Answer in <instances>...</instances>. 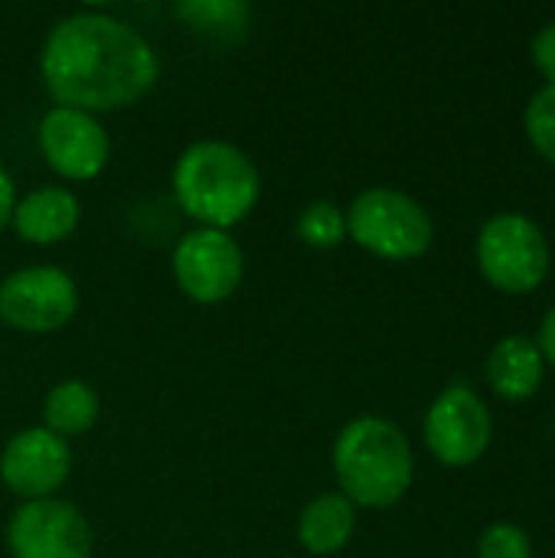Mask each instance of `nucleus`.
<instances>
[{"instance_id":"obj_1","label":"nucleus","mask_w":555,"mask_h":558,"mask_svg":"<svg viewBox=\"0 0 555 558\" xmlns=\"http://www.w3.org/2000/svg\"><path fill=\"white\" fill-rule=\"evenodd\" d=\"M39 65L49 95L62 108L88 114L137 101L160 69L150 43L105 13H75L56 23Z\"/></svg>"},{"instance_id":"obj_2","label":"nucleus","mask_w":555,"mask_h":558,"mask_svg":"<svg viewBox=\"0 0 555 558\" xmlns=\"http://www.w3.org/2000/svg\"><path fill=\"white\" fill-rule=\"evenodd\" d=\"M173 190L180 206L206 229L242 222L258 203V170L245 150L229 141H196L173 167Z\"/></svg>"},{"instance_id":"obj_3","label":"nucleus","mask_w":555,"mask_h":558,"mask_svg":"<svg viewBox=\"0 0 555 558\" xmlns=\"http://www.w3.org/2000/svg\"><path fill=\"white\" fill-rule=\"evenodd\" d=\"M334 471L350 504L386 510L412 487L415 461L406 435L376 415L350 422L334 445Z\"/></svg>"},{"instance_id":"obj_4","label":"nucleus","mask_w":555,"mask_h":558,"mask_svg":"<svg viewBox=\"0 0 555 558\" xmlns=\"http://www.w3.org/2000/svg\"><path fill=\"white\" fill-rule=\"evenodd\" d=\"M347 235H353L366 252L379 258L409 262L432 248L435 226L419 199L399 190L376 186L350 203Z\"/></svg>"},{"instance_id":"obj_5","label":"nucleus","mask_w":555,"mask_h":558,"mask_svg":"<svg viewBox=\"0 0 555 558\" xmlns=\"http://www.w3.org/2000/svg\"><path fill=\"white\" fill-rule=\"evenodd\" d=\"M478 268L504 294H530L550 275V242L520 213H500L478 235Z\"/></svg>"},{"instance_id":"obj_6","label":"nucleus","mask_w":555,"mask_h":558,"mask_svg":"<svg viewBox=\"0 0 555 558\" xmlns=\"http://www.w3.org/2000/svg\"><path fill=\"white\" fill-rule=\"evenodd\" d=\"M494 435L491 412L468 386H448L425 415V445L448 468L474 464Z\"/></svg>"},{"instance_id":"obj_7","label":"nucleus","mask_w":555,"mask_h":558,"mask_svg":"<svg viewBox=\"0 0 555 558\" xmlns=\"http://www.w3.org/2000/svg\"><path fill=\"white\" fill-rule=\"evenodd\" d=\"M75 307L79 291L62 268H23L0 281V320L16 330H59L72 320Z\"/></svg>"},{"instance_id":"obj_8","label":"nucleus","mask_w":555,"mask_h":558,"mask_svg":"<svg viewBox=\"0 0 555 558\" xmlns=\"http://www.w3.org/2000/svg\"><path fill=\"white\" fill-rule=\"evenodd\" d=\"M13 558H92V530L65 500H26L7 526Z\"/></svg>"},{"instance_id":"obj_9","label":"nucleus","mask_w":555,"mask_h":558,"mask_svg":"<svg viewBox=\"0 0 555 558\" xmlns=\"http://www.w3.org/2000/svg\"><path fill=\"white\" fill-rule=\"evenodd\" d=\"M180 288L203 304L226 301L242 281V248L222 229H193L173 252Z\"/></svg>"},{"instance_id":"obj_10","label":"nucleus","mask_w":555,"mask_h":558,"mask_svg":"<svg viewBox=\"0 0 555 558\" xmlns=\"http://www.w3.org/2000/svg\"><path fill=\"white\" fill-rule=\"evenodd\" d=\"M39 150L56 173L69 180H92L105 170L111 144L88 111L59 105L39 121Z\"/></svg>"},{"instance_id":"obj_11","label":"nucleus","mask_w":555,"mask_h":558,"mask_svg":"<svg viewBox=\"0 0 555 558\" xmlns=\"http://www.w3.org/2000/svg\"><path fill=\"white\" fill-rule=\"evenodd\" d=\"M72 471V451L65 438L49 428H26L10 438L0 454V481L29 500H46L56 494Z\"/></svg>"},{"instance_id":"obj_12","label":"nucleus","mask_w":555,"mask_h":558,"mask_svg":"<svg viewBox=\"0 0 555 558\" xmlns=\"http://www.w3.org/2000/svg\"><path fill=\"white\" fill-rule=\"evenodd\" d=\"M546 360L530 337H504L487 356V383L500 399L523 402L543 386Z\"/></svg>"},{"instance_id":"obj_13","label":"nucleus","mask_w":555,"mask_h":558,"mask_svg":"<svg viewBox=\"0 0 555 558\" xmlns=\"http://www.w3.org/2000/svg\"><path fill=\"white\" fill-rule=\"evenodd\" d=\"M79 213L82 209H79L75 193H69L62 186H43L13 206V222L26 242L52 245V242H62L65 235H72V229L79 226Z\"/></svg>"},{"instance_id":"obj_14","label":"nucleus","mask_w":555,"mask_h":558,"mask_svg":"<svg viewBox=\"0 0 555 558\" xmlns=\"http://www.w3.org/2000/svg\"><path fill=\"white\" fill-rule=\"evenodd\" d=\"M357 526V510L343 494H324L311 500L298 520V536L307 553L314 556H334L340 553Z\"/></svg>"},{"instance_id":"obj_15","label":"nucleus","mask_w":555,"mask_h":558,"mask_svg":"<svg viewBox=\"0 0 555 558\" xmlns=\"http://www.w3.org/2000/svg\"><path fill=\"white\" fill-rule=\"evenodd\" d=\"M43 418H46V428L59 438L82 435L98 418V392L82 379L59 383L49 389L43 402Z\"/></svg>"},{"instance_id":"obj_16","label":"nucleus","mask_w":555,"mask_h":558,"mask_svg":"<svg viewBox=\"0 0 555 558\" xmlns=\"http://www.w3.org/2000/svg\"><path fill=\"white\" fill-rule=\"evenodd\" d=\"M177 13L203 36L239 39L249 26V3L242 0H186Z\"/></svg>"},{"instance_id":"obj_17","label":"nucleus","mask_w":555,"mask_h":558,"mask_svg":"<svg viewBox=\"0 0 555 558\" xmlns=\"http://www.w3.org/2000/svg\"><path fill=\"white\" fill-rule=\"evenodd\" d=\"M298 235L311 248H334L347 235V216L330 199H311L298 216Z\"/></svg>"},{"instance_id":"obj_18","label":"nucleus","mask_w":555,"mask_h":558,"mask_svg":"<svg viewBox=\"0 0 555 558\" xmlns=\"http://www.w3.org/2000/svg\"><path fill=\"white\" fill-rule=\"evenodd\" d=\"M530 144L540 150V157H546L550 163H555V85H543L523 114Z\"/></svg>"},{"instance_id":"obj_19","label":"nucleus","mask_w":555,"mask_h":558,"mask_svg":"<svg viewBox=\"0 0 555 558\" xmlns=\"http://www.w3.org/2000/svg\"><path fill=\"white\" fill-rule=\"evenodd\" d=\"M530 536L514 523H494L478 543V558H530Z\"/></svg>"},{"instance_id":"obj_20","label":"nucleus","mask_w":555,"mask_h":558,"mask_svg":"<svg viewBox=\"0 0 555 558\" xmlns=\"http://www.w3.org/2000/svg\"><path fill=\"white\" fill-rule=\"evenodd\" d=\"M530 52H533V65L550 78L546 85H555V23L543 26V29L533 36Z\"/></svg>"},{"instance_id":"obj_21","label":"nucleus","mask_w":555,"mask_h":558,"mask_svg":"<svg viewBox=\"0 0 555 558\" xmlns=\"http://www.w3.org/2000/svg\"><path fill=\"white\" fill-rule=\"evenodd\" d=\"M536 347H540L543 360L555 369V307L543 317V324H540V343Z\"/></svg>"},{"instance_id":"obj_22","label":"nucleus","mask_w":555,"mask_h":558,"mask_svg":"<svg viewBox=\"0 0 555 558\" xmlns=\"http://www.w3.org/2000/svg\"><path fill=\"white\" fill-rule=\"evenodd\" d=\"M13 183H10V177H7V170L0 167V229L7 226V219L13 216Z\"/></svg>"}]
</instances>
